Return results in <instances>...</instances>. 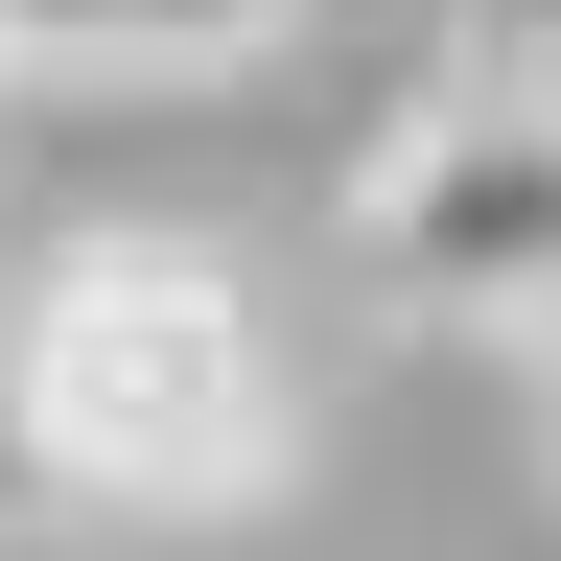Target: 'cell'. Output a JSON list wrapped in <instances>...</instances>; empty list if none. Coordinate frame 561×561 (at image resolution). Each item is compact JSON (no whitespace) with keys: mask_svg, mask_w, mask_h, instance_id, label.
Listing matches in <instances>:
<instances>
[{"mask_svg":"<svg viewBox=\"0 0 561 561\" xmlns=\"http://www.w3.org/2000/svg\"><path fill=\"white\" fill-rule=\"evenodd\" d=\"M0 445L47 515H257L280 491V328L210 234H70L0 305Z\"/></svg>","mask_w":561,"mask_h":561,"instance_id":"1","label":"cell"},{"mask_svg":"<svg viewBox=\"0 0 561 561\" xmlns=\"http://www.w3.org/2000/svg\"><path fill=\"white\" fill-rule=\"evenodd\" d=\"M351 257L398 280V305L445 328H561V70L538 47H468L421 70V94L375 117V164H351Z\"/></svg>","mask_w":561,"mask_h":561,"instance_id":"2","label":"cell"},{"mask_svg":"<svg viewBox=\"0 0 561 561\" xmlns=\"http://www.w3.org/2000/svg\"><path fill=\"white\" fill-rule=\"evenodd\" d=\"M305 24L328 0H0V70H47V94H234Z\"/></svg>","mask_w":561,"mask_h":561,"instance_id":"3","label":"cell"},{"mask_svg":"<svg viewBox=\"0 0 561 561\" xmlns=\"http://www.w3.org/2000/svg\"><path fill=\"white\" fill-rule=\"evenodd\" d=\"M515 375H538V421H561V328H515Z\"/></svg>","mask_w":561,"mask_h":561,"instance_id":"4","label":"cell"},{"mask_svg":"<svg viewBox=\"0 0 561 561\" xmlns=\"http://www.w3.org/2000/svg\"><path fill=\"white\" fill-rule=\"evenodd\" d=\"M0 94H24V70H0Z\"/></svg>","mask_w":561,"mask_h":561,"instance_id":"5","label":"cell"}]
</instances>
